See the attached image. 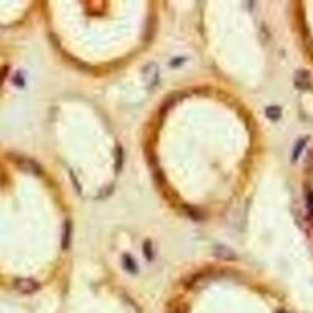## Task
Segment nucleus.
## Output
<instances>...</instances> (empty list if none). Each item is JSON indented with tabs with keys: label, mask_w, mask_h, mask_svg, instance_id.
Wrapping results in <instances>:
<instances>
[{
	"label": "nucleus",
	"mask_w": 313,
	"mask_h": 313,
	"mask_svg": "<svg viewBox=\"0 0 313 313\" xmlns=\"http://www.w3.org/2000/svg\"><path fill=\"white\" fill-rule=\"evenodd\" d=\"M294 86L300 91H305L311 86V77L310 72H307L305 69H300L294 74Z\"/></svg>",
	"instance_id": "nucleus-1"
},
{
	"label": "nucleus",
	"mask_w": 313,
	"mask_h": 313,
	"mask_svg": "<svg viewBox=\"0 0 313 313\" xmlns=\"http://www.w3.org/2000/svg\"><path fill=\"white\" fill-rule=\"evenodd\" d=\"M15 286L22 293H33L36 290H40V283L33 279H18L15 282Z\"/></svg>",
	"instance_id": "nucleus-2"
},
{
	"label": "nucleus",
	"mask_w": 313,
	"mask_h": 313,
	"mask_svg": "<svg viewBox=\"0 0 313 313\" xmlns=\"http://www.w3.org/2000/svg\"><path fill=\"white\" fill-rule=\"evenodd\" d=\"M144 75L147 79V83H149V88H154L158 82V71L155 68V65H149L144 71Z\"/></svg>",
	"instance_id": "nucleus-3"
},
{
	"label": "nucleus",
	"mask_w": 313,
	"mask_h": 313,
	"mask_svg": "<svg viewBox=\"0 0 313 313\" xmlns=\"http://www.w3.org/2000/svg\"><path fill=\"white\" fill-rule=\"evenodd\" d=\"M122 266H124V269H127L129 272H136V269H138L136 261L130 255H127V254L122 257Z\"/></svg>",
	"instance_id": "nucleus-4"
},
{
	"label": "nucleus",
	"mask_w": 313,
	"mask_h": 313,
	"mask_svg": "<svg viewBox=\"0 0 313 313\" xmlns=\"http://www.w3.org/2000/svg\"><path fill=\"white\" fill-rule=\"evenodd\" d=\"M307 141H308V138H302V140H299L296 143V147L293 150V161H296L299 158V155H300V152H302V149L305 147V143Z\"/></svg>",
	"instance_id": "nucleus-5"
},
{
	"label": "nucleus",
	"mask_w": 313,
	"mask_h": 313,
	"mask_svg": "<svg viewBox=\"0 0 313 313\" xmlns=\"http://www.w3.org/2000/svg\"><path fill=\"white\" fill-rule=\"evenodd\" d=\"M282 115V110L280 107H268L266 108V116L272 121H277Z\"/></svg>",
	"instance_id": "nucleus-6"
},
{
	"label": "nucleus",
	"mask_w": 313,
	"mask_h": 313,
	"mask_svg": "<svg viewBox=\"0 0 313 313\" xmlns=\"http://www.w3.org/2000/svg\"><path fill=\"white\" fill-rule=\"evenodd\" d=\"M63 247H68L69 246V233H71V224H69V221H66L65 222V229H63Z\"/></svg>",
	"instance_id": "nucleus-7"
},
{
	"label": "nucleus",
	"mask_w": 313,
	"mask_h": 313,
	"mask_svg": "<svg viewBox=\"0 0 313 313\" xmlns=\"http://www.w3.org/2000/svg\"><path fill=\"white\" fill-rule=\"evenodd\" d=\"M305 202H307V210L310 215H313V191L311 190H305Z\"/></svg>",
	"instance_id": "nucleus-8"
},
{
	"label": "nucleus",
	"mask_w": 313,
	"mask_h": 313,
	"mask_svg": "<svg viewBox=\"0 0 313 313\" xmlns=\"http://www.w3.org/2000/svg\"><path fill=\"white\" fill-rule=\"evenodd\" d=\"M122 166V149L121 146L116 147V171H121Z\"/></svg>",
	"instance_id": "nucleus-9"
},
{
	"label": "nucleus",
	"mask_w": 313,
	"mask_h": 313,
	"mask_svg": "<svg viewBox=\"0 0 313 313\" xmlns=\"http://www.w3.org/2000/svg\"><path fill=\"white\" fill-rule=\"evenodd\" d=\"M144 254L147 255V258H152V244H150V241L144 243Z\"/></svg>",
	"instance_id": "nucleus-10"
}]
</instances>
